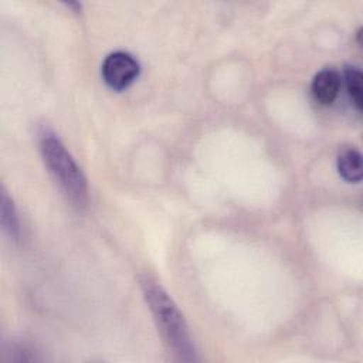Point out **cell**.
Wrapping results in <instances>:
<instances>
[{"label":"cell","mask_w":363,"mask_h":363,"mask_svg":"<svg viewBox=\"0 0 363 363\" xmlns=\"http://www.w3.org/2000/svg\"><path fill=\"white\" fill-rule=\"evenodd\" d=\"M142 288L157 328L173 353L182 360H194V346L187 325L172 298H169L160 285L149 278L142 281Z\"/></svg>","instance_id":"cell-1"},{"label":"cell","mask_w":363,"mask_h":363,"mask_svg":"<svg viewBox=\"0 0 363 363\" xmlns=\"http://www.w3.org/2000/svg\"><path fill=\"white\" fill-rule=\"evenodd\" d=\"M38 136L40 150L50 173L67 199L74 206L84 207L88 200V189L81 169L54 132L44 128Z\"/></svg>","instance_id":"cell-2"},{"label":"cell","mask_w":363,"mask_h":363,"mask_svg":"<svg viewBox=\"0 0 363 363\" xmlns=\"http://www.w3.org/2000/svg\"><path fill=\"white\" fill-rule=\"evenodd\" d=\"M138 61L128 52L116 51L109 54L102 64L104 81L112 89L128 88L139 75Z\"/></svg>","instance_id":"cell-3"},{"label":"cell","mask_w":363,"mask_h":363,"mask_svg":"<svg viewBox=\"0 0 363 363\" xmlns=\"http://www.w3.org/2000/svg\"><path fill=\"white\" fill-rule=\"evenodd\" d=\"M340 86H342V79L339 72L333 68H325L313 77L311 91L313 98L319 104L330 105L337 98Z\"/></svg>","instance_id":"cell-4"},{"label":"cell","mask_w":363,"mask_h":363,"mask_svg":"<svg viewBox=\"0 0 363 363\" xmlns=\"http://www.w3.org/2000/svg\"><path fill=\"white\" fill-rule=\"evenodd\" d=\"M337 172L343 180L349 183H359L362 180V156L353 149H345L337 156Z\"/></svg>","instance_id":"cell-5"},{"label":"cell","mask_w":363,"mask_h":363,"mask_svg":"<svg viewBox=\"0 0 363 363\" xmlns=\"http://www.w3.org/2000/svg\"><path fill=\"white\" fill-rule=\"evenodd\" d=\"M362 72L357 67H346L345 69V82H346V89L347 94L357 111L362 108Z\"/></svg>","instance_id":"cell-6"},{"label":"cell","mask_w":363,"mask_h":363,"mask_svg":"<svg viewBox=\"0 0 363 363\" xmlns=\"http://www.w3.org/2000/svg\"><path fill=\"white\" fill-rule=\"evenodd\" d=\"M1 225L3 230L13 238L18 237V220L14 211L11 200L7 197L6 191H1Z\"/></svg>","instance_id":"cell-7"}]
</instances>
